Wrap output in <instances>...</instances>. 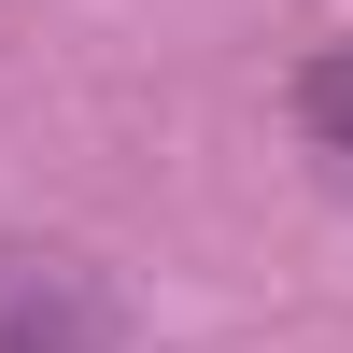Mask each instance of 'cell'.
I'll return each mask as SVG.
<instances>
[{
	"label": "cell",
	"instance_id": "1",
	"mask_svg": "<svg viewBox=\"0 0 353 353\" xmlns=\"http://www.w3.org/2000/svg\"><path fill=\"white\" fill-rule=\"evenodd\" d=\"M0 353H141L128 297L57 241H0Z\"/></svg>",
	"mask_w": 353,
	"mask_h": 353
},
{
	"label": "cell",
	"instance_id": "2",
	"mask_svg": "<svg viewBox=\"0 0 353 353\" xmlns=\"http://www.w3.org/2000/svg\"><path fill=\"white\" fill-rule=\"evenodd\" d=\"M297 128H311V156L353 184V43H325V57L297 71Z\"/></svg>",
	"mask_w": 353,
	"mask_h": 353
}]
</instances>
